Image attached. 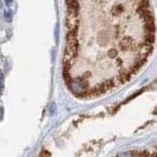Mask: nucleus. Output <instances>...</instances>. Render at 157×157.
I'll use <instances>...</instances> for the list:
<instances>
[{"label":"nucleus","mask_w":157,"mask_h":157,"mask_svg":"<svg viewBox=\"0 0 157 157\" xmlns=\"http://www.w3.org/2000/svg\"><path fill=\"white\" fill-rule=\"evenodd\" d=\"M4 19L7 22H11L12 21V14L9 12H5L4 13Z\"/></svg>","instance_id":"4"},{"label":"nucleus","mask_w":157,"mask_h":157,"mask_svg":"<svg viewBox=\"0 0 157 157\" xmlns=\"http://www.w3.org/2000/svg\"><path fill=\"white\" fill-rule=\"evenodd\" d=\"M115 157H157V144L140 150L127 151L120 155H116Z\"/></svg>","instance_id":"2"},{"label":"nucleus","mask_w":157,"mask_h":157,"mask_svg":"<svg viewBox=\"0 0 157 157\" xmlns=\"http://www.w3.org/2000/svg\"><path fill=\"white\" fill-rule=\"evenodd\" d=\"M63 77L79 99H94L130 82L156 41L150 0H66Z\"/></svg>","instance_id":"1"},{"label":"nucleus","mask_w":157,"mask_h":157,"mask_svg":"<svg viewBox=\"0 0 157 157\" xmlns=\"http://www.w3.org/2000/svg\"><path fill=\"white\" fill-rule=\"evenodd\" d=\"M3 86H4V77H3L2 71L0 70V93L2 92Z\"/></svg>","instance_id":"3"},{"label":"nucleus","mask_w":157,"mask_h":157,"mask_svg":"<svg viewBox=\"0 0 157 157\" xmlns=\"http://www.w3.org/2000/svg\"><path fill=\"white\" fill-rule=\"evenodd\" d=\"M1 7H2V5H1V2H0V9H1Z\"/></svg>","instance_id":"6"},{"label":"nucleus","mask_w":157,"mask_h":157,"mask_svg":"<svg viewBox=\"0 0 157 157\" xmlns=\"http://www.w3.org/2000/svg\"><path fill=\"white\" fill-rule=\"evenodd\" d=\"M11 1H12V0H5V2H7V4H9V3H11Z\"/></svg>","instance_id":"5"}]
</instances>
